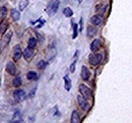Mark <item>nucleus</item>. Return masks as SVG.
Listing matches in <instances>:
<instances>
[{
	"label": "nucleus",
	"instance_id": "obj_4",
	"mask_svg": "<svg viewBox=\"0 0 132 123\" xmlns=\"http://www.w3.org/2000/svg\"><path fill=\"white\" fill-rule=\"evenodd\" d=\"M102 59H103L102 54H93V55L89 56L88 61H89V64H90V65H93V66H97L98 64L101 63Z\"/></svg>",
	"mask_w": 132,
	"mask_h": 123
},
{
	"label": "nucleus",
	"instance_id": "obj_15",
	"mask_svg": "<svg viewBox=\"0 0 132 123\" xmlns=\"http://www.w3.org/2000/svg\"><path fill=\"white\" fill-rule=\"evenodd\" d=\"M8 28V22L6 20H2L1 23H0V33H4L5 31L7 30Z\"/></svg>",
	"mask_w": 132,
	"mask_h": 123
},
{
	"label": "nucleus",
	"instance_id": "obj_3",
	"mask_svg": "<svg viewBox=\"0 0 132 123\" xmlns=\"http://www.w3.org/2000/svg\"><path fill=\"white\" fill-rule=\"evenodd\" d=\"M79 91H80L81 95H82L85 99H92V97H93L92 91H90V89H89L88 87H86L85 85L81 84V85L79 86Z\"/></svg>",
	"mask_w": 132,
	"mask_h": 123
},
{
	"label": "nucleus",
	"instance_id": "obj_1",
	"mask_svg": "<svg viewBox=\"0 0 132 123\" xmlns=\"http://www.w3.org/2000/svg\"><path fill=\"white\" fill-rule=\"evenodd\" d=\"M58 7H59V0H51L47 6V13L50 16H53L58 10Z\"/></svg>",
	"mask_w": 132,
	"mask_h": 123
},
{
	"label": "nucleus",
	"instance_id": "obj_7",
	"mask_svg": "<svg viewBox=\"0 0 132 123\" xmlns=\"http://www.w3.org/2000/svg\"><path fill=\"white\" fill-rule=\"evenodd\" d=\"M22 56V53H21V48L20 46H14V49H13V60L14 61H18Z\"/></svg>",
	"mask_w": 132,
	"mask_h": 123
},
{
	"label": "nucleus",
	"instance_id": "obj_18",
	"mask_svg": "<svg viewBox=\"0 0 132 123\" xmlns=\"http://www.w3.org/2000/svg\"><path fill=\"white\" fill-rule=\"evenodd\" d=\"M6 14H7V9H6V7H1V8H0V21H2V20L6 17Z\"/></svg>",
	"mask_w": 132,
	"mask_h": 123
},
{
	"label": "nucleus",
	"instance_id": "obj_27",
	"mask_svg": "<svg viewBox=\"0 0 132 123\" xmlns=\"http://www.w3.org/2000/svg\"><path fill=\"white\" fill-rule=\"evenodd\" d=\"M74 71H75V61H73L72 65L70 66V72L71 73H74Z\"/></svg>",
	"mask_w": 132,
	"mask_h": 123
},
{
	"label": "nucleus",
	"instance_id": "obj_2",
	"mask_svg": "<svg viewBox=\"0 0 132 123\" xmlns=\"http://www.w3.org/2000/svg\"><path fill=\"white\" fill-rule=\"evenodd\" d=\"M11 36H12V31H9V32H7V33L1 38V40H0V53L2 52V49H3L5 46L8 45V43H9L10 39H11Z\"/></svg>",
	"mask_w": 132,
	"mask_h": 123
},
{
	"label": "nucleus",
	"instance_id": "obj_23",
	"mask_svg": "<svg viewBox=\"0 0 132 123\" xmlns=\"http://www.w3.org/2000/svg\"><path fill=\"white\" fill-rule=\"evenodd\" d=\"M21 83H22V81H21V78L20 77H16L14 80H13V86L14 87H19L20 85H21Z\"/></svg>",
	"mask_w": 132,
	"mask_h": 123
},
{
	"label": "nucleus",
	"instance_id": "obj_24",
	"mask_svg": "<svg viewBox=\"0 0 132 123\" xmlns=\"http://www.w3.org/2000/svg\"><path fill=\"white\" fill-rule=\"evenodd\" d=\"M37 45V40L34 38V37H31L30 39H29V47H31V48H34L35 46Z\"/></svg>",
	"mask_w": 132,
	"mask_h": 123
},
{
	"label": "nucleus",
	"instance_id": "obj_25",
	"mask_svg": "<svg viewBox=\"0 0 132 123\" xmlns=\"http://www.w3.org/2000/svg\"><path fill=\"white\" fill-rule=\"evenodd\" d=\"M72 26H73V38H76L77 33H78V28H77V24H75L74 22H72Z\"/></svg>",
	"mask_w": 132,
	"mask_h": 123
},
{
	"label": "nucleus",
	"instance_id": "obj_10",
	"mask_svg": "<svg viewBox=\"0 0 132 123\" xmlns=\"http://www.w3.org/2000/svg\"><path fill=\"white\" fill-rule=\"evenodd\" d=\"M81 78H82L84 81H87V80H89V77H90V72H89V70L85 67V66H82V68H81Z\"/></svg>",
	"mask_w": 132,
	"mask_h": 123
},
{
	"label": "nucleus",
	"instance_id": "obj_28",
	"mask_svg": "<svg viewBox=\"0 0 132 123\" xmlns=\"http://www.w3.org/2000/svg\"><path fill=\"white\" fill-rule=\"evenodd\" d=\"M82 30V18L80 19V31Z\"/></svg>",
	"mask_w": 132,
	"mask_h": 123
},
{
	"label": "nucleus",
	"instance_id": "obj_6",
	"mask_svg": "<svg viewBox=\"0 0 132 123\" xmlns=\"http://www.w3.org/2000/svg\"><path fill=\"white\" fill-rule=\"evenodd\" d=\"M13 97H14V99L16 100L17 102H20V101L24 100V98H26V92L23 90L18 89V90H16L15 92L13 93Z\"/></svg>",
	"mask_w": 132,
	"mask_h": 123
},
{
	"label": "nucleus",
	"instance_id": "obj_5",
	"mask_svg": "<svg viewBox=\"0 0 132 123\" xmlns=\"http://www.w3.org/2000/svg\"><path fill=\"white\" fill-rule=\"evenodd\" d=\"M77 101H78V104H79V106H80V108H81L82 110L87 111V110L89 109V105H88L86 99L83 97L82 95H78V97H77Z\"/></svg>",
	"mask_w": 132,
	"mask_h": 123
},
{
	"label": "nucleus",
	"instance_id": "obj_14",
	"mask_svg": "<svg viewBox=\"0 0 132 123\" xmlns=\"http://www.w3.org/2000/svg\"><path fill=\"white\" fill-rule=\"evenodd\" d=\"M10 16H11L12 20L16 21V20H18L20 18V13H19V11L16 10V9H12L11 12H10Z\"/></svg>",
	"mask_w": 132,
	"mask_h": 123
},
{
	"label": "nucleus",
	"instance_id": "obj_8",
	"mask_svg": "<svg viewBox=\"0 0 132 123\" xmlns=\"http://www.w3.org/2000/svg\"><path fill=\"white\" fill-rule=\"evenodd\" d=\"M90 22H92L94 25H96V26L101 25V24H102V22H103V16L100 15V14L94 15L93 17H92V19H90Z\"/></svg>",
	"mask_w": 132,
	"mask_h": 123
},
{
	"label": "nucleus",
	"instance_id": "obj_26",
	"mask_svg": "<svg viewBox=\"0 0 132 123\" xmlns=\"http://www.w3.org/2000/svg\"><path fill=\"white\" fill-rule=\"evenodd\" d=\"M46 66H47V63L45 61H40L38 63V65H37V67H38L39 69H45Z\"/></svg>",
	"mask_w": 132,
	"mask_h": 123
},
{
	"label": "nucleus",
	"instance_id": "obj_29",
	"mask_svg": "<svg viewBox=\"0 0 132 123\" xmlns=\"http://www.w3.org/2000/svg\"><path fill=\"white\" fill-rule=\"evenodd\" d=\"M77 1H78L79 3H81V2H82V0H77Z\"/></svg>",
	"mask_w": 132,
	"mask_h": 123
},
{
	"label": "nucleus",
	"instance_id": "obj_19",
	"mask_svg": "<svg viewBox=\"0 0 132 123\" xmlns=\"http://www.w3.org/2000/svg\"><path fill=\"white\" fill-rule=\"evenodd\" d=\"M27 78L29 80H31V81H34V80H37L38 79V75L35 72H29L28 75H27Z\"/></svg>",
	"mask_w": 132,
	"mask_h": 123
},
{
	"label": "nucleus",
	"instance_id": "obj_12",
	"mask_svg": "<svg viewBox=\"0 0 132 123\" xmlns=\"http://www.w3.org/2000/svg\"><path fill=\"white\" fill-rule=\"evenodd\" d=\"M100 47H101V40L100 39H95L93 43H92V45H90V49H92V52H98L100 49Z\"/></svg>",
	"mask_w": 132,
	"mask_h": 123
},
{
	"label": "nucleus",
	"instance_id": "obj_21",
	"mask_svg": "<svg viewBox=\"0 0 132 123\" xmlns=\"http://www.w3.org/2000/svg\"><path fill=\"white\" fill-rule=\"evenodd\" d=\"M21 121H22V120H21V115H20V113H19V112H16L11 122H21Z\"/></svg>",
	"mask_w": 132,
	"mask_h": 123
},
{
	"label": "nucleus",
	"instance_id": "obj_9",
	"mask_svg": "<svg viewBox=\"0 0 132 123\" xmlns=\"http://www.w3.org/2000/svg\"><path fill=\"white\" fill-rule=\"evenodd\" d=\"M23 57H24V59H26L27 61H31L34 57L33 48H31V47L26 48V49H24V52H23Z\"/></svg>",
	"mask_w": 132,
	"mask_h": 123
},
{
	"label": "nucleus",
	"instance_id": "obj_13",
	"mask_svg": "<svg viewBox=\"0 0 132 123\" xmlns=\"http://www.w3.org/2000/svg\"><path fill=\"white\" fill-rule=\"evenodd\" d=\"M80 121V118H79V114L77 111H73L72 112V115H71V122L72 123H78Z\"/></svg>",
	"mask_w": 132,
	"mask_h": 123
},
{
	"label": "nucleus",
	"instance_id": "obj_17",
	"mask_svg": "<svg viewBox=\"0 0 132 123\" xmlns=\"http://www.w3.org/2000/svg\"><path fill=\"white\" fill-rule=\"evenodd\" d=\"M64 82H65V89L67 91H69L71 89V80L68 76L64 77Z\"/></svg>",
	"mask_w": 132,
	"mask_h": 123
},
{
	"label": "nucleus",
	"instance_id": "obj_11",
	"mask_svg": "<svg viewBox=\"0 0 132 123\" xmlns=\"http://www.w3.org/2000/svg\"><path fill=\"white\" fill-rule=\"evenodd\" d=\"M6 71L10 75H15L16 74V67L13 63H8L6 66Z\"/></svg>",
	"mask_w": 132,
	"mask_h": 123
},
{
	"label": "nucleus",
	"instance_id": "obj_16",
	"mask_svg": "<svg viewBox=\"0 0 132 123\" xmlns=\"http://www.w3.org/2000/svg\"><path fill=\"white\" fill-rule=\"evenodd\" d=\"M96 34H97V29H96V28H94L93 26H88V27H87V36L93 37V36H95Z\"/></svg>",
	"mask_w": 132,
	"mask_h": 123
},
{
	"label": "nucleus",
	"instance_id": "obj_20",
	"mask_svg": "<svg viewBox=\"0 0 132 123\" xmlns=\"http://www.w3.org/2000/svg\"><path fill=\"white\" fill-rule=\"evenodd\" d=\"M63 14H64L66 17H71V16L73 15V11H72V9H70L69 7H67V8H65V9L63 10Z\"/></svg>",
	"mask_w": 132,
	"mask_h": 123
},
{
	"label": "nucleus",
	"instance_id": "obj_22",
	"mask_svg": "<svg viewBox=\"0 0 132 123\" xmlns=\"http://www.w3.org/2000/svg\"><path fill=\"white\" fill-rule=\"evenodd\" d=\"M28 4H29V0H21L19 2V8H20V10H23L28 6Z\"/></svg>",
	"mask_w": 132,
	"mask_h": 123
},
{
	"label": "nucleus",
	"instance_id": "obj_30",
	"mask_svg": "<svg viewBox=\"0 0 132 123\" xmlns=\"http://www.w3.org/2000/svg\"><path fill=\"white\" fill-rule=\"evenodd\" d=\"M0 1H1V0H0Z\"/></svg>",
	"mask_w": 132,
	"mask_h": 123
}]
</instances>
